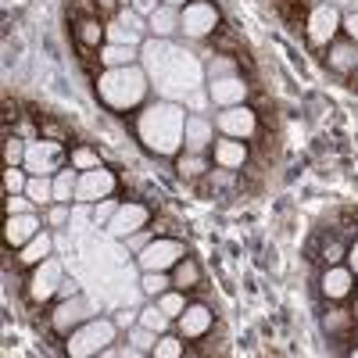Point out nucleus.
<instances>
[{
    "mask_svg": "<svg viewBox=\"0 0 358 358\" xmlns=\"http://www.w3.org/2000/svg\"><path fill=\"white\" fill-rule=\"evenodd\" d=\"M305 29H308V43L312 47H330L334 36H337V29H341V18H337V11L330 4H322V8L312 11V18L305 22Z\"/></svg>",
    "mask_w": 358,
    "mask_h": 358,
    "instance_id": "f8f14e48",
    "label": "nucleus"
},
{
    "mask_svg": "<svg viewBox=\"0 0 358 358\" xmlns=\"http://www.w3.org/2000/svg\"><path fill=\"white\" fill-rule=\"evenodd\" d=\"M208 97H212L219 108H233V104H244L248 97V86L241 76H222V79H212V86H208Z\"/></svg>",
    "mask_w": 358,
    "mask_h": 358,
    "instance_id": "2eb2a0df",
    "label": "nucleus"
},
{
    "mask_svg": "<svg viewBox=\"0 0 358 358\" xmlns=\"http://www.w3.org/2000/svg\"><path fill=\"white\" fill-rule=\"evenodd\" d=\"M129 4H133V0H122V8H129Z\"/></svg>",
    "mask_w": 358,
    "mask_h": 358,
    "instance_id": "5fc2aeb1",
    "label": "nucleus"
},
{
    "mask_svg": "<svg viewBox=\"0 0 358 358\" xmlns=\"http://www.w3.org/2000/svg\"><path fill=\"white\" fill-rule=\"evenodd\" d=\"M155 301L162 305V312L169 315V319H179L187 312V290H179V287H169L165 294H158Z\"/></svg>",
    "mask_w": 358,
    "mask_h": 358,
    "instance_id": "cd10ccee",
    "label": "nucleus"
},
{
    "mask_svg": "<svg viewBox=\"0 0 358 358\" xmlns=\"http://www.w3.org/2000/svg\"><path fill=\"white\" fill-rule=\"evenodd\" d=\"M147 94V79L136 65H126V69H108L101 76V97L115 108H129V104H140Z\"/></svg>",
    "mask_w": 358,
    "mask_h": 358,
    "instance_id": "f03ea898",
    "label": "nucleus"
},
{
    "mask_svg": "<svg viewBox=\"0 0 358 358\" xmlns=\"http://www.w3.org/2000/svg\"><path fill=\"white\" fill-rule=\"evenodd\" d=\"M341 29H344V36H348V40H355V43H358V11H355V15H348V18L341 22Z\"/></svg>",
    "mask_w": 358,
    "mask_h": 358,
    "instance_id": "a18cd8bd",
    "label": "nucleus"
},
{
    "mask_svg": "<svg viewBox=\"0 0 358 358\" xmlns=\"http://www.w3.org/2000/svg\"><path fill=\"white\" fill-rule=\"evenodd\" d=\"M25 194L36 204H54V176H29Z\"/></svg>",
    "mask_w": 358,
    "mask_h": 358,
    "instance_id": "c85d7f7f",
    "label": "nucleus"
},
{
    "mask_svg": "<svg viewBox=\"0 0 358 358\" xmlns=\"http://www.w3.org/2000/svg\"><path fill=\"white\" fill-rule=\"evenodd\" d=\"M169 322H172V319L162 312V305L151 297V305L140 312V326H147V330H155V334H165V330H169Z\"/></svg>",
    "mask_w": 358,
    "mask_h": 358,
    "instance_id": "c756f323",
    "label": "nucleus"
},
{
    "mask_svg": "<svg viewBox=\"0 0 358 358\" xmlns=\"http://www.w3.org/2000/svg\"><path fill=\"white\" fill-rule=\"evenodd\" d=\"M101 62H104V69H126V65H136V47H126V43H104V47H101Z\"/></svg>",
    "mask_w": 358,
    "mask_h": 358,
    "instance_id": "393cba45",
    "label": "nucleus"
},
{
    "mask_svg": "<svg viewBox=\"0 0 358 358\" xmlns=\"http://www.w3.org/2000/svg\"><path fill=\"white\" fill-rule=\"evenodd\" d=\"M115 334H118V322L115 319H86L79 330L69 334V344L65 351L76 355V358H86V355H101L115 344Z\"/></svg>",
    "mask_w": 358,
    "mask_h": 358,
    "instance_id": "7ed1b4c3",
    "label": "nucleus"
},
{
    "mask_svg": "<svg viewBox=\"0 0 358 358\" xmlns=\"http://www.w3.org/2000/svg\"><path fill=\"white\" fill-rule=\"evenodd\" d=\"M155 236H158V233H155V229H136V233H133V236H126V248H129V251H136V255H140V251H143V248H147V244H151V241H155Z\"/></svg>",
    "mask_w": 358,
    "mask_h": 358,
    "instance_id": "79ce46f5",
    "label": "nucleus"
},
{
    "mask_svg": "<svg viewBox=\"0 0 358 358\" xmlns=\"http://www.w3.org/2000/svg\"><path fill=\"white\" fill-rule=\"evenodd\" d=\"M40 233V219L33 215V212H25V215H8V229H4V244H8V251L15 248V251H22L33 236Z\"/></svg>",
    "mask_w": 358,
    "mask_h": 358,
    "instance_id": "dca6fc26",
    "label": "nucleus"
},
{
    "mask_svg": "<svg viewBox=\"0 0 358 358\" xmlns=\"http://www.w3.org/2000/svg\"><path fill=\"white\" fill-rule=\"evenodd\" d=\"M69 219V204H62V201H57L54 208H50V226H62Z\"/></svg>",
    "mask_w": 358,
    "mask_h": 358,
    "instance_id": "49530a36",
    "label": "nucleus"
},
{
    "mask_svg": "<svg viewBox=\"0 0 358 358\" xmlns=\"http://www.w3.org/2000/svg\"><path fill=\"white\" fill-rule=\"evenodd\" d=\"M62 140H47V136H33L25 143V169L33 176H54L62 172Z\"/></svg>",
    "mask_w": 358,
    "mask_h": 358,
    "instance_id": "20e7f679",
    "label": "nucleus"
},
{
    "mask_svg": "<svg viewBox=\"0 0 358 358\" xmlns=\"http://www.w3.org/2000/svg\"><path fill=\"white\" fill-rule=\"evenodd\" d=\"M108 43H126V47H140L143 36L133 33V29H126L118 18H108Z\"/></svg>",
    "mask_w": 358,
    "mask_h": 358,
    "instance_id": "2f4dec72",
    "label": "nucleus"
},
{
    "mask_svg": "<svg viewBox=\"0 0 358 358\" xmlns=\"http://www.w3.org/2000/svg\"><path fill=\"white\" fill-rule=\"evenodd\" d=\"M115 172H108L104 165H97V169H86V172H79V187H76V201L79 204H97V201H104V197H111L115 194Z\"/></svg>",
    "mask_w": 358,
    "mask_h": 358,
    "instance_id": "0eeeda50",
    "label": "nucleus"
},
{
    "mask_svg": "<svg viewBox=\"0 0 358 358\" xmlns=\"http://www.w3.org/2000/svg\"><path fill=\"white\" fill-rule=\"evenodd\" d=\"M97 4H101V15H104V18H111L118 8H122V0H97Z\"/></svg>",
    "mask_w": 358,
    "mask_h": 358,
    "instance_id": "09e8293b",
    "label": "nucleus"
},
{
    "mask_svg": "<svg viewBox=\"0 0 358 358\" xmlns=\"http://www.w3.org/2000/svg\"><path fill=\"white\" fill-rule=\"evenodd\" d=\"M118 330H122V326H133V322H140V312H118Z\"/></svg>",
    "mask_w": 358,
    "mask_h": 358,
    "instance_id": "8fccbe9b",
    "label": "nucleus"
},
{
    "mask_svg": "<svg viewBox=\"0 0 358 358\" xmlns=\"http://www.w3.org/2000/svg\"><path fill=\"white\" fill-rule=\"evenodd\" d=\"M183 140H187V151H208L215 143V126L208 122L204 115H190L187 118V129H183Z\"/></svg>",
    "mask_w": 358,
    "mask_h": 358,
    "instance_id": "6ab92c4d",
    "label": "nucleus"
},
{
    "mask_svg": "<svg viewBox=\"0 0 358 358\" xmlns=\"http://www.w3.org/2000/svg\"><path fill=\"white\" fill-rule=\"evenodd\" d=\"M351 312H355V319H358V297H355V308H351Z\"/></svg>",
    "mask_w": 358,
    "mask_h": 358,
    "instance_id": "864d4df0",
    "label": "nucleus"
},
{
    "mask_svg": "<svg viewBox=\"0 0 358 358\" xmlns=\"http://www.w3.org/2000/svg\"><path fill=\"white\" fill-rule=\"evenodd\" d=\"M36 201L29 197V194H8V215H25V212H33Z\"/></svg>",
    "mask_w": 358,
    "mask_h": 358,
    "instance_id": "58836bf2",
    "label": "nucleus"
},
{
    "mask_svg": "<svg viewBox=\"0 0 358 358\" xmlns=\"http://www.w3.org/2000/svg\"><path fill=\"white\" fill-rule=\"evenodd\" d=\"M140 129H143V140H147L151 151L176 155L179 151V140H183V129H187V115H179L169 104H158V108H151V111L143 115Z\"/></svg>",
    "mask_w": 358,
    "mask_h": 358,
    "instance_id": "f257e3e1",
    "label": "nucleus"
},
{
    "mask_svg": "<svg viewBox=\"0 0 358 358\" xmlns=\"http://www.w3.org/2000/svg\"><path fill=\"white\" fill-rule=\"evenodd\" d=\"M197 283H201V265H197L194 258H179L176 268H172V287H179V290H194Z\"/></svg>",
    "mask_w": 358,
    "mask_h": 358,
    "instance_id": "a878e982",
    "label": "nucleus"
},
{
    "mask_svg": "<svg viewBox=\"0 0 358 358\" xmlns=\"http://www.w3.org/2000/svg\"><path fill=\"white\" fill-rule=\"evenodd\" d=\"M147 222H151V212L140 204V201H129V204H118V212L111 215V222H108V233L111 236H133L136 229H143Z\"/></svg>",
    "mask_w": 358,
    "mask_h": 358,
    "instance_id": "9b49d317",
    "label": "nucleus"
},
{
    "mask_svg": "<svg viewBox=\"0 0 358 358\" xmlns=\"http://www.w3.org/2000/svg\"><path fill=\"white\" fill-rule=\"evenodd\" d=\"M176 172L183 179H201V176H208V158L201 151H187V155H179Z\"/></svg>",
    "mask_w": 358,
    "mask_h": 358,
    "instance_id": "bb28decb",
    "label": "nucleus"
},
{
    "mask_svg": "<svg viewBox=\"0 0 358 358\" xmlns=\"http://www.w3.org/2000/svg\"><path fill=\"white\" fill-rule=\"evenodd\" d=\"M344 258H348V244L326 241V248H322V262H326V265H337V262H344Z\"/></svg>",
    "mask_w": 358,
    "mask_h": 358,
    "instance_id": "a19ab883",
    "label": "nucleus"
},
{
    "mask_svg": "<svg viewBox=\"0 0 358 358\" xmlns=\"http://www.w3.org/2000/svg\"><path fill=\"white\" fill-rule=\"evenodd\" d=\"M169 287H172V276H169V273H155V268H143L140 290H143L147 297H158V294H165Z\"/></svg>",
    "mask_w": 358,
    "mask_h": 358,
    "instance_id": "7c9ffc66",
    "label": "nucleus"
},
{
    "mask_svg": "<svg viewBox=\"0 0 358 358\" xmlns=\"http://www.w3.org/2000/svg\"><path fill=\"white\" fill-rule=\"evenodd\" d=\"M118 204H122V201H115V197H104V201H97V204H90V208H94V222H97V226H108L111 215L118 212Z\"/></svg>",
    "mask_w": 358,
    "mask_h": 358,
    "instance_id": "e433bc0d",
    "label": "nucleus"
},
{
    "mask_svg": "<svg viewBox=\"0 0 358 358\" xmlns=\"http://www.w3.org/2000/svg\"><path fill=\"white\" fill-rule=\"evenodd\" d=\"M136 15H143V18H151L158 8H162V0H133V4H129Z\"/></svg>",
    "mask_w": 358,
    "mask_h": 358,
    "instance_id": "37998d69",
    "label": "nucleus"
},
{
    "mask_svg": "<svg viewBox=\"0 0 358 358\" xmlns=\"http://www.w3.org/2000/svg\"><path fill=\"white\" fill-rule=\"evenodd\" d=\"M40 136H47V140H62V143H65V129L57 126V122H43V118H40Z\"/></svg>",
    "mask_w": 358,
    "mask_h": 358,
    "instance_id": "c03bdc74",
    "label": "nucleus"
},
{
    "mask_svg": "<svg viewBox=\"0 0 358 358\" xmlns=\"http://www.w3.org/2000/svg\"><path fill=\"white\" fill-rule=\"evenodd\" d=\"M76 187H79V169H76V165H69V169H62V172H54V204H57V201H62V204H72Z\"/></svg>",
    "mask_w": 358,
    "mask_h": 358,
    "instance_id": "b1692460",
    "label": "nucleus"
},
{
    "mask_svg": "<svg viewBox=\"0 0 358 358\" xmlns=\"http://www.w3.org/2000/svg\"><path fill=\"white\" fill-rule=\"evenodd\" d=\"M62 265H57L54 258L40 262L33 268V276H29V301L33 305H47L50 297H57V287H62Z\"/></svg>",
    "mask_w": 358,
    "mask_h": 358,
    "instance_id": "6e6552de",
    "label": "nucleus"
},
{
    "mask_svg": "<svg viewBox=\"0 0 358 358\" xmlns=\"http://www.w3.org/2000/svg\"><path fill=\"white\" fill-rule=\"evenodd\" d=\"M212 155H215V165L219 169H244L248 165V143L244 140H233V136H219L212 143Z\"/></svg>",
    "mask_w": 358,
    "mask_h": 358,
    "instance_id": "a211bd4d",
    "label": "nucleus"
},
{
    "mask_svg": "<svg viewBox=\"0 0 358 358\" xmlns=\"http://www.w3.org/2000/svg\"><path fill=\"white\" fill-rule=\"evenodd\" d=\"M215 129L222 136H233V140H251L255 129H258V115L244 104H233V108H222L215 115Z\"/></svg>",
    "mask_w": 358,
    "mask_h": 358,
    "instance_id": "1a4fd4ad",
    "label": "nucleus"
},
{
    "mask_svg": "<svg viewBox=\"0 0 358 358\" xmlns=\"http://www.w3.org/2000/svg\"><path fill=\"white\" fill-rule=\"evenodd\" d=\"M50 258V233H36L33 241H29L22 251H18V265H25V268H36L40 262H47Z\"/></svg>",
    "mask_w": 358,
    "mask_h": 358,
    "instance_id": "412c9836",
    "label": "nucleus"
},
{
    "mask_svg": "<svg viewBox=\"0 0 358 358\" xmlns=\"http://www.w3.org/2000/svg\"><path fill=\"white\" fill-rule=\"evenodd\" d=\"M151 355H155V358H179V355H187V344H183V337H169V334H162Z\"/></svg>",
    "mask_w": 358,
    "mask_h": 358,
    "instance_id": "473e14b6",
    "label": "nucleus"
},
{
    "mask_svg": "<svg viewBox=\"0 0 358 358\" xmlns=\"http://www.w3.org/2000/svg\"><path fill=\"white\" fill-rule=\"evenodd\" d=\"M86 319H94V315H90V305H86V297H83V294H76V297H65V301L54 308V315H50V330H54V334H62V337H69L72 330H79Z\"/></svg>",
    "mask_w": 358,
    "mask_h": 358,
    "instance_id": "9d476101",
    "label": "nucleus"
},
{
    "mask_svg": "<svg viewBox=\"0 0 358 358\" xmlns=\"http://www.w3.org/2000/svg\"><path fill=\"white\" fill-rule=\"evenodd\" d=\"M147 29L158 36V40H165V36H172V33H179V8H169V4H162L151 18H147Z\"/></svg>",
    "mask_w": 358,
    "mask_h": 358,
    "instance_id": "5701e85b",
    "label": "nucleus"
},
{
    "mask_svg": "<svg viewBox=\"0 0 358 358\" xmlns=\"http://www.w3.org/2000/svg\"><path fill=\"white\" fill-rule=\"evenodd\" d=\"M355 312H344V308H330L322 315V330L330 334V337H337V341H351V334H355Z\"/></svg>",
    "mask_w": 358,
    "mask_h": 358,
    "instance_id": "aec40b11",
    "label": "nucleus"
},
{
    "mask_svg": "<svg viewBox=\"0 0 358 358\" xmlns=\"http://www.w3.org/2000/svg\"><path fill=\"white\" fill-rule=\"evenodd\" d=\"M4 162L8 165H25V143L18 140V133L4 136Z\"/></svg>",
    "mask_w": 358,
    "mask_h": 358,
    "instance_id": "c9c22d12",
    "label": "nucleus"
},
{
    "mask_svg": "<svg viewBox=\"0 0 358 358\" xmlns=\"http://www.w3.org/2000/svg\"><path fill=\"white\" fill-rule=\"evenodd\" d=\"M179 29H183L187 36H194V40L215 36V29H219L215 4H208V0H190L187 8H179Z\"/></svg>",
    "mask_w": 358,
    "mask_h": 358,
    "instance_id": "39448f33",
    "label": "nucleus"
},
{
    "mask_svg": "<svg viewBox=\"0 0 358 358\" xmlns=\"http://www.w3.org/2000/svg\"><path fill=\"white\" fill-rule=\"evenodd\" d=\"M233 72H236V57L212 54V62H208V79H222V76H233Z\"/></svg>",
    "mask_w": 358,
    "mask_h": 358,
    "instance_id": "72a5a7b5",
    "label": "nucleus"
},
{
    "mask_svg": "<svg viewBox=\"0 0 358 358\" xmlns=\"http://www.w3.org/2000/svg\"><path fill=\"white\" fill-rule=\"evenodd\" d=\"M326 65H330L337 76H351L358 72V43L355 40H334L330 47H326Z\"/></svg>",
    "mask_w": 358,
    "mask_h": 358,
    "instance_id": "f3484780",
    "label": "nucleus"
},
{
    "mask_svg": "<svg viewBox=\"0 0 358 358\" xmlns=\"http://www.w3.org/2000/svg\"><path fill=\"white\" fill-rule=\"evenodd\" d=\"M72 165H76L79 172H86V169H97V165H101V158H97L94 151H90V147H76V151H72Z\"/></svg>",
    "mask_w": 358,
    "mask_h": 358,
    "instance_id": "ea45409f",
    "label": "nucleus"
},
{
    "mask_svg": "<svg viewBox=\"0 0 358 358\" xmlns=\"http://www.w3.org/2000/svg\"><path fill=\"white\" fill-rule=\"evenodd\" d=\"M212 322H215V315H212V308H208V305H187V312L176 319L179 337H183V341H197V337H204L208 330H212Z\"/></svg>",
    "mask_w": 358,
    "mask_h": 358,
    "instance_id": "4468645a",
    "label": "nucleus"
},
{
    "mask_svg": "<svg viewBox=\"0 0 358 358\" xmlns=\"http://www.w3.org/2000/svg\"><path fill=\"white\" fill-rule=\"evenodd\" d=\"M79 290H76V283L72 280H62V287H57V297H62V301H65V297H76Z\"/></svg>",
    "mask_w": 358,
    "mask_h": 358,
    "instance_id": "3c124183",
    "label": "nucleus"
},
{
    "mask_svg": "<svg viewBox=\"0 0 358 358\" xmlns=\"http://www.w3.org/2000/svg\"><path fill=\"white\" fill-rule=\"evenodd\" d=\"M140 265L143 268H155V273H172L179 258H187V248L179 241H169V236H155L151 244H147L140 255Z\"/></svg>",
    "mask_w": 358,
    "mask_h": 358,
    "instance_id": "423d86ee",
    "label": "nucleus"
},
{
    "mask_svg": "<svg viewBox=\"0 0 358 358\" xmlns=\"http://www.w3.org/2000/svg\"><path fill=\"white\" fill-rule=\"evenodd\" d=\"M158 337H162V334H155V330H147V326H140V322H136V330L129 334V341H133V344H136L140 351H155Z\"/></svg>",
    "mask_w": 358,
    "mask_h": 358,
    "instance_id": "4c0bfd02",
    "label": "nucleus"
},
{
    "mask_svg": "<svg viewBox=\"0 0 358 358\" xmlns=\"http://www.w3.org/2000/svg\"><path fill=\"white\" fill-rule=\"evenodd\" d=\"M319 287H322V297H330V301L337 305V301H344V297H351V290H355V273L348 265H326V273H322V280H319Z\"/></svg>",
    "mask_w": 358,
    "mask_h": 358,
    "instance_id": "ddd939ff",
    "label": "nucleus"
},
{
    "mask_svg": "<svg viewBox=\"0 0 358 358\" xmlns=\"http://www.w3.org/2000/svg\"><path fill=\"white\" fill-rule=\"evenodd\" d=\"M344 262H348L351 273L358 276V241H355V244H348V258H344Z\"/></svg>",
    "mask_w": 358,
    "mask_h": 358,
    "instance_id": "de8ad7c7",
    "label": "nucleus"
},
{
    "mask_svg": "<svg viewBox=\"0 0 358 358\" xmlns=\"http://www.w3.org/2000/svg\"><path fill=\"white\" fill-rule=\"evenodd\" d=\"M162 4H169V8H187L190 0H162Z\"/></svg>",
    "mask_w": 358,
    "mask_h": 358,
    "instance_id": "603ef678",
    "label": "nucleus"
},
{
    "mask_svg": "<svg viewBox=\"0 0 358 358\" xmlns=\"http://www.w3.org/2000/svg\"><path fill=\"white\" fill-rule=\"evenodd\" d=\"M29 169H22V165H8V172H4V190L8 194H25V187H29V176H25Z\"/></svg>",
    "mask_w": 358,
    "mask_h": 358,
    "instance_id": "f704fd0d",
    "label": "nucleus"
},
{
    "mask_svg": "<svg viewBox=\"0 0 358 358\" xmlns=\"http://www.w3.org/2000/svg\"><path fill=\"white\" fill-rule=\"evenodd\" d=\"M76 40L83 47H104L108 43V25H101V18H76Z\"/></svg>",
    "mask_w": 358,
    "mask_h": 358,
    "instance_id": "4be33fe9",
    "label": "nucleus"
}]
</instances>
